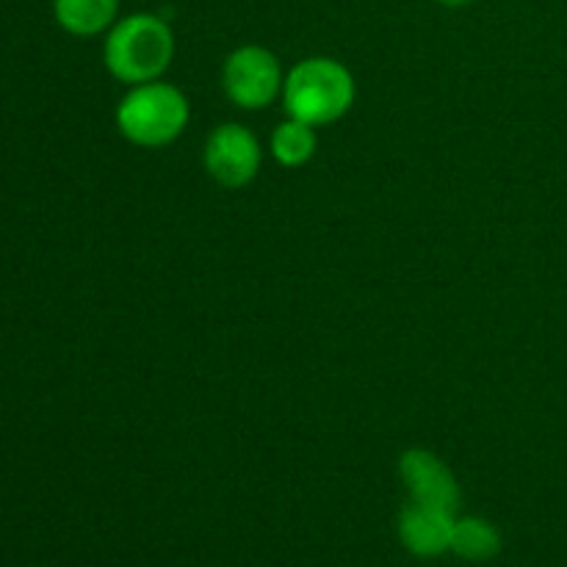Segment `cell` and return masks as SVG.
Listing matches in <instances>:
<instances>
[{
    "mask_svg": "<svg viewBox=\"0 0 567 567\" xmlns=\"http://www.w3.org/2000/svg\"><path fill=\"white\" fill-rule=\"evenodd\" d=\"M282 100L293 120L308 122L310 127L330 125L352 109L354 78L336 59H305L286 75Z\"/></svg>",
    "mask_w": 567,
    "mask_h": 567,
    "instance_id": "6da1fadb",
    "label": "cell"
},
{
    "mask_svg": "<svg viewBox=\"0 0 567 567\" xmlns=\"http://www.w3.org/2000/svg\"><path fill=\"white\" fill-rule=\"evenodd\" d=\"M175 55V37L161 17L131 14L116 22L105 39L103 59L111 75L122 83L158 81Z\"/></svg>",
    "mask_w": 567,
    "mask_h": 567,
    "instance_id": "7a4b0ae2",
    "label": "cell"
},
{
    "mask_svg": "<svg viewBox=\"0 0 567 567\" xmlns=\"http://www.w3.org/2000/svg\"><path fill=\"white\" fill-rule=\"evenodd\" d=\"M188 125V100L172 83H138L120 100L116 127L138 147H164Z\"/></svg>",
    "mask_w": 567,
    "mask_h": 567,
    "instance_id": "3957f363",
    "label": "cell"
},
{
    "mask_svg": "<svg viewBox=\"0 0 567 567\" xmlns=\"http://www.w3.org/2000/svg\"><path fill=\"white\" fill-rule=\"evenodd\" d=\"M282 66L271 50L260 44H244L227 55L221 66V86L238 109H266L282 92Z\"/></svg>",
    "mask_w": 567,
    "mask_h": 567,
    "instance_id": "277c9868",
    "label": "cell"
},
{
    "mask_svg": "<svg viewBox=\"0 0 567 567\" xmlns=\"http://www.w3.org/2000/svg\"><path fill=\"white\" fill-rule=\"evenodd\" d=\"M260 161H264V150H260L258 136L236 122L219 125L205 142V169L227 188H241L255 181Z\"/></svg>",
    "mask_w": 567,
    "mask_h": 567,
    "instance_id": "5b68a950",
    "label": "cell"
},
{
    "mask_svg": "<svg viewBox=\"0 0 567 567\" xmlns=\"http://www.w3.org/2000/svg\"><path fill=\"white\" fill-rule=\"evenodd\" d=\"M399 474L415 504L457 515L460 485L449 465L426 449H408L399 460Z\"/></svg>",
    "mask_w": 567,
    "mask_h": 567,
    "instance_id": "8992f818",
    "label": "cell"
},
{
    "mask_svg": "<svg viewBox=\"0 0 567 567\" xmlns=\"http://www.w3.org/2000/svg\"><path fill=\"white\" fill-rule=\"evenodd\" d=\"M452 529L454 515L415 502L404 507L402 518H399V537H402L404 548L415 557H437V554L449 551L452 548Z\"/></svg>",
    "mask_w": 567,
    "mask_h": 567,
    "instance_id": "52a82bcc",
    "label": "cell"
},
{
    "mask_svg": "<svg viewBox=\"0 0 567 567\" xmlns=\"http://www.w3.org/2000/svg\"><path fill=\"white\" fill-rule=\"evenodd\" d=\"M120 0H53L55 22L72 37H94L114 22Z\"/></svg>",
    "mask_w": 567,
    "mask_h": 567,
    "instance_id": "ba28073f",
    "label": "cell"
},
{
    "mask_svg": "<svg viewBox=\"0 0 567 567\" xmlns=\"http://www.w3.org/2000/svg\"><path fill=\"white\" fill-rule=\"evenodd\" d=\"M452 551L471 563H485L502 551V535L482 518H460L452 529Z\"/></svg>",
    "mask_w": 567,
    "mask_h": 567,
    "instance_id": "9c48e42d",
    "label": "cell"
},
{
    "mask_svg": "<svg viewBox=\"0 0 567 567\" xmlns=\"http://www.w3.org/2000/svg\"><path fill=\"white\" fill-rule=\"evenodd\" d=\"M316 153V133L308 122L288 120L280 122L271 133V155L282 166H302L313 158Z\"/></svg>",
    "mask_w": 567,
    "mask_h": 567,
    "instance_id": "30bf717a",
    "label": "cell"
},
{
    "mask_svg": "<svg viewBox=\"0 0 567 567\" xmlns=\"http://www.w3.org/2000/svg\"><path fill=\"white\" fill-rule=\"evenodd\" d=\"M437 3H443V6H465V3H471V0H437Z\"/></svg>",
    "mask_w": 567,
    "mask_h": 567,
    "instance_id": "8fae6325",
    "label": "cell"
}]
</instances>
